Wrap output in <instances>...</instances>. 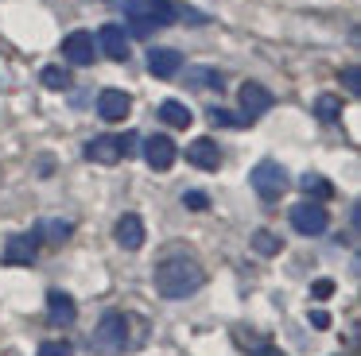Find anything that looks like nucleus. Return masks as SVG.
Masks as SVG:
<instances>
[{
  "instance_id": "1",
  "label": "nucleus",
  "mask_w": 361,
  "mask_h": 356,
  "mask_svg": "<svg viewBox=\"0 0 361 356\" xmlns=\"http://www.w3.org/2000/svg\"><path fill=\"white\" fill-rule=\"evenodd\" d=\"M206 283V271L198 260H187V255H175V260H164L156 267V291L164 298H187L198 286Z\"/></svg>"
},
{
  "instance_id": "2",
  "label": "nucleus",
  "mask_w": 361,
  "mask_h": 356,
  "mask_svg": "<svg viewBox=\"0 0 361 356\" xmlns=\"http://www.w3.org/2000/svg\"><path fill=\"white\" fill-rule=\"evenodd\" d=\"M125 15L133 23V35H152L156 27L175 23V4L171 0H128Z\"/></svg>"
},
{
  "instance_id": "3",
  "label": "nucleus",
  "mask_w": 361,
  "mask_h": 356,
  "mask_svg": "<svg viewBox=\"0 0 361 356\" xmlns=\"http://www.w3.org/2000/svg\"><path fill=\"white\" fill-rule=\"evenodd\" d=\"M90 345H94L97 352H105V356L125 352V348L133 345V337H128V317H125V314H105L102 322H97Z\"/></svg>"
},
{
  "instance_id": "4",
  "label": "nucleus",
  "mask_w": 361,
  "mask_h": 356,
  "mask_svg": "<svg viewBox=\"0 0 361 356\" xmlns=\"http://www.w3.org/2000/svg\"><path fill=\"white\" fill-rule=\"evenodd\" d=\"M249 182H252V190H257L264 201H276L283 190H288V170H283L280 163L264 159V163H257V167H252Z\"/></svg>"
},
{
  "instance_id": "5",
  "label": "nucleus",
  "mask_w": 361,
  "mask_h": 356,
  "mask_svg": "<svg viewBox=\"0 0 361 356\" xmlns=\"http://www.w3.org/2000/svg\"><path fill=\"white\" fill-rule=\"evenodd\" d=\"M133 144H136L133 136H97L86 144V155L102 167H113V163H121V155L133 151Z\"/></svg>"
},
{
  "instance_id": "6",
  "label": "nucleus",
  "mask_w": 361,
  "mask_h": 356,
  "mask_svg": "<svg viewBox=\"0 0 361 356\" xmlns=\"http://www.w3.org/2000/svg\"><path fill=\"white\" fill-rule=\"evenodd\" d=\"M291 224H295V232H303V236H322L326 224H330V213L319 201H299V205H291Z\"/></svg>"
},
{
  "instance_id": "7",
  "label": "nucleus",
  "mask_w": 361,
  "mask_h": 356,
  "mask_svg": "<svg viewBox=\"0 0 361 356\" xmlns=\"http://www.w3.org/2000/svg\"><path fill=\"white\" fill-rule=\"evenodd\" d=\"M237 101H241V120H257V116H264L268 108H272V93L264 89L260 82H245L241 93H237Z\"/></svg>"
},
{
  "instance_id": "8",
  "label": "nucleus",
  "mask_w": 361,
  "mask_h": 356,
  "mask_svg": "<svg viewBox=\"0 0 361 356\" xmlns=\"http://www.w3.org/2000/svg\"><path fill=\"white\" fill-rule=\"evenodd\" d=\"M94 54H97V46H94V35H90V31H71V35L63 39V58L74 62V66H90Z\"/></svg>"
},
{
  "instance_id": "9",
  "label": "nucleus",
  "mask_w": 361,
  "mask_h": 356,
  "mask_svg": "<svg viewBox=\"0 0 361 356\" xmlns=\"http://www.w3.org/2000/svg\"><path fill=\"white\" fill-rule=\"evenodd\" d=\"M35 248H39V236H35V232H20V236H12L8 244H4V263L27 267V263H35Z\"/></svg>"
},
{
  "instance_id": "10",
  "label": "nucleus",
  "mask_w": 361,
  "mask_h": 356,
  "mask_svg": "<svg viewBox=\"0 0 361 356\" xmlns=\"http://www.w3.org/2000/svg\"><path fill=\"white\" fill-rule=\"evenodd\" d=\"M97 43H102V51L109 54L113 62H128V35H125V27L121 23H105L102 31H97Z\"/></svg>"
},
{
  "instance_id": "11",
  "label": "nucleus",
  "mask_w": 361,
  "mask_h": 356,
  "mask_svg": "<svg viewBox=\"0 0 361 356\" xmlns=\"http://www.w3.org/2000/svg\"><path fill=\"white\" fill-rule=\"evenodd\" d=\"M128 113H133V97L125 89H105L97 97V116L102 120H125Z\"/></svg>"
},
{
  "instance_id": "12",
  "label": "nucleus",
  "mask_w": 361,
  "mask_h": 356,
  "mask_svg": "<svg viewBox=\"0 0 361 356\" xmlns=\"http://www.w3.org/2000/svg\"><path fill=\"white\" fill-rule=\"evenodd\" d=\"M175 144L167 136H148V144H144V159H148V167L152 170H171V163H175Z\"/></svg>"
},
{
  "instance_id": "13",
  "label": "nucleus",
  "mask_w": 361,
  "mask_h": 356,
  "mask_svg": "<svg viewBox=\"0 0 361 356\" xmlns=\"http://www.w3.org/2000/svg\"><path fill=\"white\" fill-rule=\"evenodd\" d=\"M183 70V54L179 51H171V46H159V51H152L148 54V74L152 77H175Z\"/></svg>"
},
{
  "instance_id": "14",
  "label": "nucleus",
  "mask_w": 361,
  "mask_h": 356,
  "mask_svg": "<svg viewBox=\"0 0 361 356\" xmlns=\"http://www.w3.org/2000/svg\"><path fill=\"white\" fill-rule=\"evenodd\" d=\"M113 236H117L121 248L136 252V248H144V221H140L136 213H125V217L117 221V232H113Z\"/></svg>"
},
{
  "instance_id": "15",
  "label": "nucleus",
  "mask_w": 361,
  "mask_h": 356,
  "mask_svg": "<svg viewBox=\"0 0 361 356\" xmlns=\"http://www.w3.org/2000/svg\"><path fill=\"white\" fill-rule=\"evenodd\" d=\"M47 317H51V325H74V317H78V306H74L71 294L51 291V294H47Z\"/></svg>"
},
{
  "instance_id": "16",
  "label": "nucleus",
  "mask_w": 361,
  "mask_h": 356,
  "mask_svg": "<svg viewBox=\"0 0 361 356\" xmlns=\"http://www.w3.org/2000/svg\"><path fill=\"white\" fill-rule=\"evenodd\" d=\"M187 159L195 163L198 170H218L221 167V151L214 139H195V144L187 147Z\"/></svg>"
},
{
  "instance_id": "17",
  "label": "nucleus",
  "mask_w": 361,
  "mask_h": 356,
  "mask_svg": "<svg viewBox=\"0 0 361 356\" xmlns=\"http://www.w3.org/2000/svg\"><path fill=\"white\" fill-rule=\"evenodd\" d=\"M159 120L171 124V128H190L195 116H190V108L183 105V101H164V105H159Z\"/></svg>"
},
{
  "instance_id": "18",
  "label": "nucleus",
  "mask_w": 361,
  "mask_h": 356,
  "mask_svg": "<svg viewBox=\"0 0 361 356\" xmlns=\"http://www.w3.org/2000/svg\"><path fill=\"white\" fill-rule=\"evenodd\" d=\"M314 113H319L322 124H334L338 116H342V101H338L334 93H322V97L314 101Z\"/></svg>"
},
{
  "instance_id": "19",
  "label": "nucleus",
  "mask_w": 361,
  "mask_h": 356,
  "mask_svg": "<svg viewBox=\"0 0 361 356\" xmlns=\"http://www.w3.org/2000/svg\"><path fill=\"white\" fill-rule=\"evenodd\" d=\"M35 236L47 240V244H63V240L71 236V221H43Z\"/></svg>"
},
{
  "instance_id": "20",
  "label": "nucleus",
  "mask_w": 361,
  "mask_h": 356,
  "mask_svg": "<svg viewBox=\"0 0 361 356\" xmlns=\"http://www.w3.org/2000/svg\"><path fill=\"white\" fill-rule=\"evenodd\" d=\"M303 190L314 193V198H334V186H330L322 174H303Z\"/></svg>"
},
{
  "instance_id": "21",
  "label": "nucleus",
  "mask_w": 361,
  "mask_h": 356,
  "mask_svg": "<svg viewBox=\"0 0 361 356\" xmlns=\"http://www.w3.org/2000/svg\"><path fill=\"white\" fill-rule=\"evenodd\" d=\"M252 248H257V252L260 255H276V252H280V236H272V232H268V229H260L257 232V236H252Z\"/></svg>"
},
{
  "instance_id": "22",
  "label": "nucleus",
  "mask_w": 361,
  "mask_h": 356,
  "mask_svg": "<svg viewBox=\"0 0 361 356\" xmlns=\"http://www.w3.org/2000/svg\"><path fill=\"white\" fill-rule=\"evenodd\" d=\"M39 77H43V85H47V89H66V85H71V74H66L63 66H47Z\"/></svg>"
},
{
  "instance_id": "23",
  "label": "nucleus",
  "mask_w": 361,
  "mask_h": 356,
  "mask_svg": "<svg viewBox=\"0 0 361 356\" xmlns=\"http://www.w3.org/2000/svg\"><path fill=\"white\" fill-rule=\"evenodd\" d=\"M190 82H195V85H210V89H221V74H214V70H202V66H198V70H190Z\"/></svg>"
},
{
  "instance_id": "24",
  "label": "nucleus",
  "mask_w": 361,
  "mask_h": 356,
  "mask_svg": "<svg viewBox=\"0 0 361 356\" xmlns=\"http://www.w3.org/2000/svg\"><path fill=\"white\" fill-rule=\"evenodd\" d=\"M35 356H74V348L66 345V341H47V345H39Z\"/></svg>"
},
{
  "instance_id": "25",
  "label": "nucleus",
  "mask_w": 361,
  "mask_h": 356,
  "mask_svg": "<svg viewBox=\"0 0 361 356\" xmlns=\"http://www.w3.org/2000/svg\"><path fill=\"white\" fill-rule=\"evenodd\" d=\"M342 85L353 93V97H357V93H361V70L357 66H345L342 70Z\"/></svg>"
},
{
  "instance_id": "26",
  "label": "nucleus",
  "mask_w": 361,
  "mask_h": 356,
  "mask_svg": "<svg viewBox=\"0 0 361 356\" xmlns=\"http://www.w3.org/2000/svg\"><path fill=\"white\" fill-rule=\"evenodd\" d=\"M210 120L214 124H226V128H241V116H233V113H226V108H210Z\"/></svg>"
},
{
  "instance_id": "27",
  "label": "nucleus",
  "mask_w": 361,
  "mask_h": 356,
  "mask_svg": "<svg viewBox=\"0 0 361 356\" xmlns=\"http://www.w3.org/2000/svg\"><path fill=\"white\" fill-rule=\"evenodd\" d=\"M311 294H314L319 302H322V298H330V294H334V283H330V279H319V283L311 286Z\"/></svg>"
},
{
  "instance_id": "28",
  "label": "nucleus",
  "mask_w": 361,
  "mask_h": 356,
  "mask_svg": "<svg viewBox=\"0 0 361 356\" xmlns=\"http://www.w3.org/2000/svg\"><path fill=\"white\" fill-rule=\"evenodd\" d=\"M183 201H187L190 209H206V193H198V190H190V193H183Z\"/></svg>"
},
{
  "instance_id": "29",
  "label": "nucleus",
  "mask_w": 361,
  "mask_h": 356,
  "mask_svg": "<svg viewBox=\"0 0 361 356\" xmlns=\"http://www.w3.org/2000/svg\"><path fill=\"white\" fill-rule=\"evenodd\" d=\"M311 325H314V329H330V317L322 314V310H314V314H311Z\"/></svg>"
},
{
  "instance_id": "30",
  "label": "nucleus",
  "mask_w": 361,
  "mask_h": 356,
  "mask_svg": "<svg viewBox=\"0 0 361 356\" xmlns=\"http://www.w3.org/2000/svg\"><path fill=\"white\" fill-rule=\"evenodd\" d=\"M252 356H280V352H272V348H260V352H252Z\"/></svg>"
}]
</instances>
